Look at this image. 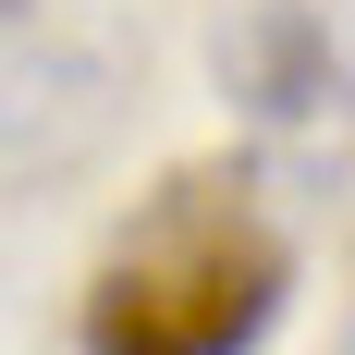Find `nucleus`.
I'll list each match as a JSON object with an SVG mask.
<instances>
[{
    "mask_svg": "<svg viewBox=\"0 0 355 355\" xmlns=\"http://www.w3.org/2000/svg\"><path fill=\"white\" fill-rule=\"evenodd\" d=\"M282 282H294V257L270 233V209L220 172H184L98 257L73 331H86V355H245L282 319Z\"/></svg>",
    "mask_w": 355,
    "mask_h": 355,
    "instance_id": "1",
    "label": "nucleus"
},
{
    "mask_svg": "<svg viewBox=\"0 0 355 355\" xmlns=\"http://www.w3.org/2000/svg\"><path fill=\"white\" fill-rule=\"evenodd\" d=\"M220 73H233V86H270V110H306V98H319V49H306V25H294L282 0H270L245 37H220Z\"/></svg>",
    "mask_w": 355,
    "mask_h": 355,
    "instance_id": "2",
    "label": "nucleus"
}]
</instances>
